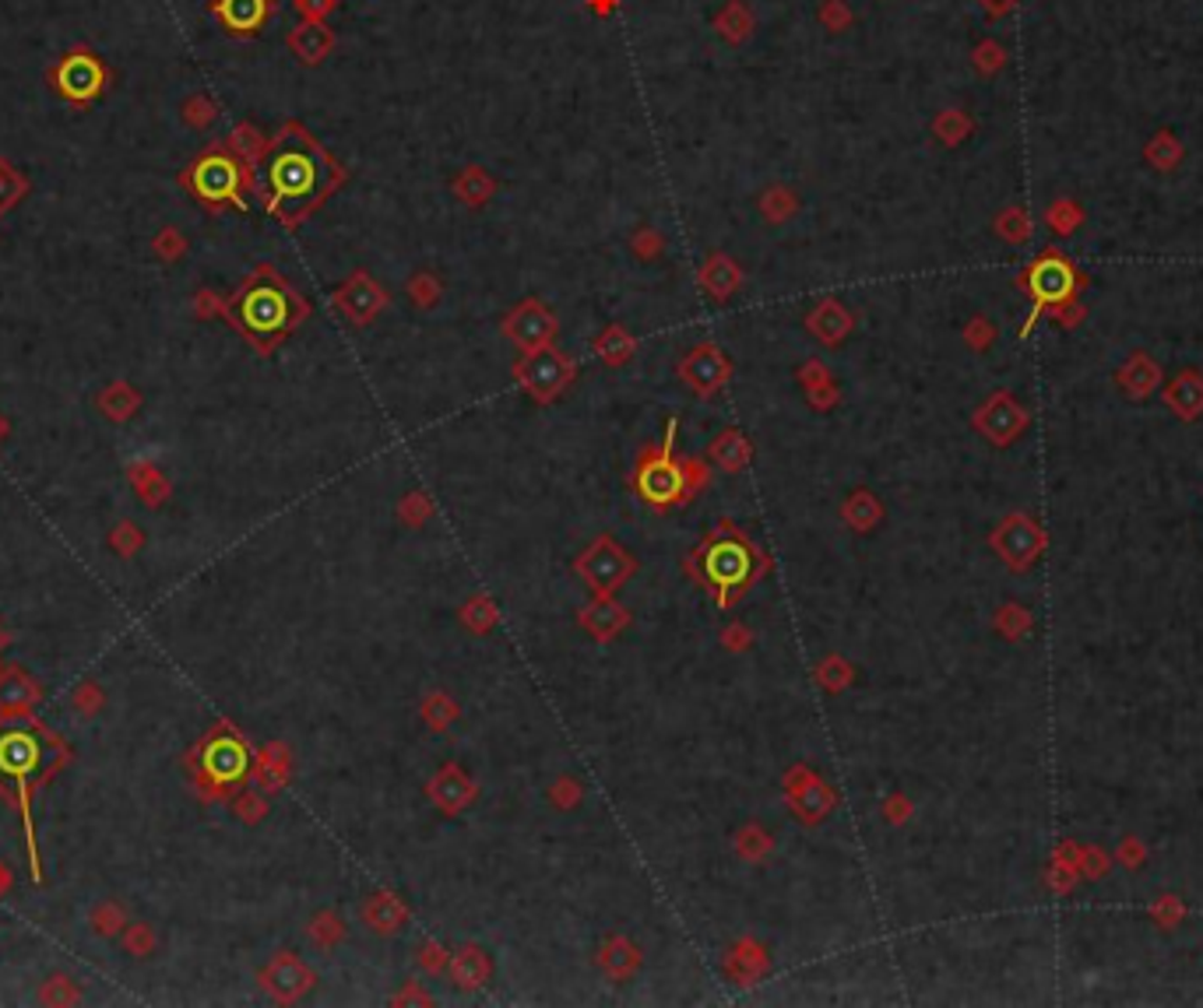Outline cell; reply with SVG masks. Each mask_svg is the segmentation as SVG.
<instances>
[{"label": "cell", "instance_id": "obj_1", "mask_svg": "<svg viewBox=\"0 0 1203 1008\" xmlns=\"http://www.w3.org/2000/svg\"><path fill=\"white\" fill-rule=\"evenodd\" d=\"M260 176H265L260 194H265L268 211L293 229L299 218L324 205L331 190L342 187L345 169L328 155V148L303 124L289 120L268 145Z\"/></svg>", "mask_w": 1203, "mask_h": 1008}, {"label": "cell", "instance_id": "obj_2", "mask_svg": "<svg viewBox=\"0 0 1203 1008\" xmlns=\"http://www.w3.org/2000/svg\"><path fill=\"white\" fill-rule=\"evenodd\" d=\"M229 314L247 330V338H254L260 348H268L272 341L282 338L289 327H296L299 320L307 317V306L275 271L265 267L236 292Z\"/></svg>", "mask_w": 1203, "mask_h": 1008}, {"label": "cell", "instance_id": "obj_3", "mask_svg": "<svg viewBox=\"0 0 1203 1008\" xmlns=\"http://www.w3.org/2000/svg\"><path fill=\"white\" fill-rule=\"evenodd\" d=\"M180 184L212 211H223L229 205L244 208V190L254 187V169H247L226 148V141H218V145L201 151L194 163L180 173Z\"/></svg>", "mask_w": 1203, "mask_h": 1008}, {"label": "cell", "instance_id": "obj_4", "mask_svg": "<svg viewBox=\"0 0 1203 1008\" xmlns=\"http://www.w3.org/2000/svg\"><path fill=\"white\" fill-rule=\"evenodd\" d=\"M49 92H57L71 106H92L109 85V70L88 46L67 49L54 67L46 70Z\"/></svg>", "mask_w": 1203, "mask_h": 1008}, {"label": "cell", "instance_id": "obj_5", "mask_svg": "<svg viewBox=\"0 0 1203 1008\" xmlns=\"http://www.w3.org/2000/svg\"><path fill=\"white\" fill-rule=\"evenodd\" d=\"M700 570L711 580V587L725 591V594H739L754 580L757 573V556L750 549L746 538H711L704 552H700Z\"/></svg>", "mask_w": 1203, "mask_h": 1008}, {"label": "cell", "instance_id": "obj_6", "mask_svg": "<svg viewBox=\"0 0 1203 1008\" xmlns=\"http://www.w3.org/2000/svg\"><path fill=\"white\" fill-rule=\"evenodd\" d=\"M49 763H54V749H49V742L39 731L15 728L0 734V773L12 777L22 791L43 777Z\"/></svg>", "mask_w": 1203, "mask_h": 1008}, {"label": "cell", "instance_id": "obj_7", "mask_svg": "<svg viewBox=\"0 0 1203 1008\" xmlns=\"http://www.w3.org/2000/svg\"><path fill=\"white\" fill-rule=\"evenodd\" d=\"M514 377L535 401H553L556 394H564V390L570 387V380L577 377V366L564 356V351L543 348V351H531V356L521 359L514 366Z\"/></svg>", "mask_w": 1203, "mask_h": 1008}, {"label": "cell", "instance_id": "obj_8", "mask_svg": "<svg viewBox=\"0 0 1203 1008\" xmlns=\"http://www.w3.org/2000/svg\"><path fill=\"white\" fill-rule=\"evenodd\" d=\"M556 330H560V324H556L553 309H549L543 299L518 302V306L510 309L507 320H504V335H507L510 345L521 351V356H531V351L549 348V345H553V338H556Z\"/></svg>", "mask_w": 1203, "mask_h": 1008}, {"label": "cell", "instance_id": "obj_9", "mask_svg": "<svg viewBox=\"0 0 1203 1008\" xmlns=\"http://www.w3.org/2000/svg\"><path fill=\"white\" fill-rule=\"evenodd\" d=\"M637 492L655 507H666V502H676L687 492V471L679 464L669 460V453H658V457H648L637 471Z\"/></svg>", "mask_w": 1203, "mask_h": 1008}, {"label": "cell", "instance_id": "obj_10", "mask_svg": "<svg viewBox=\"0 0 1203 1008\" xmlns=\"http://www.w3.org/2000/svg\"><path fill=\"white\" fill-rule=\"evenodd\" d=\"M577 570L585 573L595 591H613L630 577V573H634V559H630L627 552H619L613 541L602 538L585 552V556H581Z\"/></svg>", "mask_w": 1203, "mask_h": 1008}, {"label": "cell", "instance_id": "obj_11", "mask_svg": "<svg viewBox=\"0 0 1203 1008\" xmlns=\"http://www.w3.org/2000/svg\"><path fill=\"white\" fill-rule=\"evenodd\" d=\"M335 306L342 309V317L349 320V324L363 327L387 306V292L380 288L366 271H356V275L335 292Z\"/></svg>", "mask_w": 1203, "mask_h": 1008}, {"label": "cell", "instance_id": "obj_12", "mask_svg": "<svg viewBox=\"0 0 1203 1008\" xmlns=\"http://www.w3.org/2000/svg\"><path fill=\"white\" fill-rule=\"evenodd\" d=\"M729 372H732V362L721 356L718 345H697L679 362V377H683L687 387H694L700 398H711L715 390H721Z\"/></svg>", "mask_w": 1203, "mask_h": 1008}, {"label": "cell", "instance_id": "obj_13", "mask_svg": "<svg viewBox=\"0 0 1203 1008\" xmlns=\"http://www.w3.org/2000/svg\"><path fill=\"white\" fill-rule=\"evenodd\" d=\"M212 15L229 36L247 39L272 22L275 0H212Z\"/></svg>", "mask_w": 1203, "mask_h": 1008}, {"label": "cell", "instance_id": "obj_14", "mask_svg": "<svg viewBox=\"0 0 1203 1008\" xmlns=\"http://www.w3.org/2000/svg\"><path fill=\"white\" fill-rule=\"evenodd\" d=\"M286 43L299 64L317 67L324 64L331 49H335V28H328V22H299L293 33H289Z\"/></svg>", "mask_w": 1203, "mask_h": 1008}, {"label": "cell", "instance_id": "obj_15", "mask_svg": "<svg viewBox=\"0 0 1203 1008\" xmlns=\"http://www.w3.org/2000/svg\"><path fill=\"white\" fill-rule=\"evenodd\" d=\"M806 327H809V335L820 341V345H841V341L848 338V330H851V314H848L845 306H841L838 299H824L817 309H809Z\"/></svg>", "mask_w": 1203, "mask_h": 1008}, {"label": "cell", "instance_id": "obj_16", "mask_svg": "<svg viewBox=\"0 0 1203 1008\" xmlns=\"http://www.w3.org/2000/svg\"><path fill=\"white\" fill-rule=\"evenodd\" d=\"M715 33L725 39L729 46H743L754 39L757 33V15L746 0H729L725 7L715 15Z\"/></svg>", "mask_w": 1203, "mask_h": 1008}, {"label": "cell", "instance_id": "obj_17", "mask_svg": "<svg viewBox=\"0 0 1203 1008\" xmlns=\"http://www.w3.org/2000/svg\"><path fill=\"white\" fill-rule=\"evenodd\" d=\"M739 281H743V271L732 264L729 254H711L704 260V267H700V288L718 302L729 299L732 292L739 288Z\"/></svg>", "mask_w": 1203, "mask_h": 1008}, {"label": "cell", "instance_id": "obj_18", "mask_svg": "<svg viewBox=\"0 0 1203 1008\" xmlns=\"http://www.w3.org/2000/svg\"><path fill=\"white\" fill-rule=\"evenodd\" d=\"M1074 288V271H1070L1062 260H1041V264L1031 271V292L1041 302H1059L1070 296Z\"/></svg>", "mask_w": 1203, "mask_h": 1008}, {"label": "cell", "instance_id": "obj_19", "mask_svg": "<svg viewBox=\"0 0 1203 1008\" xmlns=\"http://www.w3.org/2000/svg\"><path fill=\"white\" fill-rule=\"evenodd\" d=\"M205 766L215 780H223V784L236 780V777H244V770H247V752H244V745L233 742V738H218V742H212V749H208Z\"/></svg>", "mask_w": 1203, "mask_h": 1008}, {"label": "cell", "instance_id": "obj_20", "mask_svg": "<svg viewBox=\"0 0 1203 1008\" xmlns=\"http://www.w3.org/2000/svg\"><path fill=\"white\" fill-rule=\"evenodd\" d=\"M268 145H272V141L260 134V130H257L254 124H247V120H244V124H236L233 130H229V137H226V148L233 151V155H236L247 169H254V173L260 169V163H265Z\"/></svg>", "mask_w": 1203, "mask_h": 1008}, {"label": "cell", "instance_id": "obj_21", "mask_svg": "<svg viewBox=\"0 0 1203 1008\" xmlns=\"http://www.w3.org/2000/svg\"><path fill=\"white\" fill-rule=\"evenodd\" d=\"M830 805H835V794L827 791L824 780L809 777V773H806V788H792V809H796L806 822L824 819Z\"/></svg>", "mask_w": 1203, "mask_h": 1008}, {"label": "cell", "instance_id": "obj_22", "mask_svg": "<svg viewBox=\"0 0 1203 1008\" xmlns=\"http://www.w3.org/2000/svg\"><path fill=\"white\" fill-rule=\"evenodd\" d=\"M497 190V179L483 166H468L455 176V197L468 208H483Z\"/></svg>", "mask_w": 1203, "mask_h": 1008}, {"label": "cell", "instance_id": "obj_23", "mask_svg": "<svg viewBox=\"0 0 1203 1008\" xmlns=\"http://www.w3.org/2000/svg\"><path fill=\"white\" fill-rule=\"evenodd\" d=\"M472 794H476L472 784H468V777L458 770V766H447V770L434 780V798L444 805L447 812H458L461 805L472 798Z\"/></svg>", "mask_w": 1203, "mask_h": 1008}, {"label": "cell", "instance_id": "obj_24", "mask_svg": "<svg viewBox=\"0 0 1203 1008\" xmlns=\"http://www.w3.org/2000/svg\"><path fill=\"white\" fill-rule=\"evenodd\" d=\"M595 351H598V359H602V362H609V366H624V362L637 351V341H634V335H630V330H624L619 324H613V327H606V330H602V335L595 338Z\"/></svg>", "mask_w": 1203, "mask_h": 1008}, {"label": "cell", "instance_id": "obj_25", "mask_svg": "<svg viewBox=\"0 0 1203 1008\" xmlns=\"http://www.w3.org/2000/svg\"><path fill=\"white\" fill-rule=\"evenodd\" d=\"M450 970H455V981L461 987H479L489 977V956L483 949H465L455 956V963H450Z\"/></svg>", "mask_w": 1203, "mask_h": 1008}, {"label": "cell", "instance_id": "obj_26", "mask_svg": "<svg viewBox=\"0 0 1203 1008\" xmlns=\"http://www.w3.org/2000/svg\"><path fill=\"white\" fill-rule=\"evenodd\" d=\"M711 457H715L721 468L736 471V468H743L746 457H750V443H746L743 432L729 429V432H721L715 443H711Z\"/></svg>", "mask_w": 1203, "mask_h": 1008}, {"label": "cell", "instance_id": "obj_27", "mask_svg": "<svg viewBox=\"0 0 1203 1008\" xmlns=\"http://www.w3.org/2000/svg\"><path fill=\"white\" fill-rule=\"evenodd\" d=\"M796 211H799V197L792 187H771L760 194V215H764L767 221H775V226L778 221H788Z\"/></svg>", "mask_w": 1203, "mask_h": 1008}, {"label": "cell", "instance_id": "obj_28", "mask_svg": "<svg viewBox=\"0 0 1203 1008\" xmlns=\"http://www.w3.org/2000/svg\"><path fill=\"white\" fill-rule=\"evenodd\" d=\"M627 622V612L616 608L613 601H595L591 608L585 612V626L591 632H598V637H613V632Z\"/></svg>", "mask_w": 1203, "mask_h": 1008}, {"label": "cell", "instance_id": "obj_29", "mask_svg": "<svg viewBox=\"0 0 1203 1008\" xmlns=\"http://www.w3.org/2000/svg\"><path fill=\"white\" fill-rule=\"evenodd\" d=\"M180 116H184V124L190 130H208L218 120V103H215L212 95L197 92V95L184 99V106H180Z\"/></svg>", "mask_w": 1203, "mask_h": 1008}, {"label": "cell", "instance_id": "obj_30", "mask_svg": "<svg viewBox=\"0 0 1203 1008\" xmlns=\"http://www.w3.org/2000/svg\"><path fill=\"white\" fill-rule=\"evenodd\" d=\"M405 917V906H401L395 896H374L366 906V921L374 924V931H395Z\"/></svg>", "mask_w": 1203, "mask_h": 1008}, {"label": "cell", "instance_id": "obj_31", "mask_svg": "<svg viewBox=\"0 0 1203 1008\" xmlns=\"http://www.w3.org/2000/svg\"><path fill=\"white\" fill-rule=\"evenodd\" d=\"M25 190H28V179L18 173L7 158H0V215L12 205H18V200L25 197Z\"/></svg>", "mask_w": 1203, "mask_h": 1008}, {"label": "cell", "instance_id": "obj_32", "mask_svg": "<svg viewBox=\"0 0 1203 1008\" xmlns=\"http://www.w3.org/2000/svg\"><path fill=\"white\" fill-rule=\"evenodd\" d=\"M602 966H606V970L613 973V977H627L637 966V949L630 942L616 939L606 952H602Z\"/></svg>", "mask_w": 1203, "mask_h": 1008}, {"label": "cell", "instance_id": "obj_33", "mask_svg": "<svg viewBox=\"0 0 1203 1008\" xmlns=\"http://www.w3.org/2000/svg\"><path fill=\"white\" fill-rule=\"evenodd\" d=\"M408 299H413L419 309H434V302L440 299V278L429 275V271H419V275L408 281Z\"/></svg>", "mask_w": 1203, "mask_h": 1008}, {"label": "cell", "instance_id": "obj_34", "mask_svg": "<svg viewBox=\"0 0 1203 1008\" xmlns=\"http://www.w3.org/2000/svg\"><path fill=\"white\" fill-rule=\"evenodd\" d=\"M817 18H820V25H824L827 33H845V28L851 25V12H848L845 0H824V4H820V12H817Z\"/></svg>", "mask_w": 1203, "mask_h": 1008}, {"label": "cell", "instance_id": "obj_35", "mask_svg": "<svg viewBox=\"0 0 1203 1008\" xmlns=\"http://www.w3.org/2000/svg\"><path fill=\"white\" fill-rule=\"evenodd\" d=\"M661 246H666V239L658 236L655 229H637L634 236H630V250H634V254L640 257V260H655L658 254H661Z\"/></svg>", "mask_w": 1203, "mask_h": 1008}, {"label": "cell", "instance_id": "obj_36", "mask_svg": "<svg viewBox=\"0 0 1203 1008\" xmlns=\"http://www.w3.org/2000/svg\"><path fill=\"white\" fill-rule=\"evenodd\" d=\"M845 517H848V523H856V528H869V523L880 517V510L869 496H856V499H848Z\"/></svg>", "mask_w": 1203, "mask_h": 1008}, {"label": "cell", "instance_id": "obj_37", "mask_svg": "<svg viewBox=\"0 0 1203 1008\" xmlns=\"http://www.w3.org/2000/svg\"><path fill=\"white\" fill-rule=\"evenodd\" d=\"M293 7L299 12L303 22H324V18L338 7V0H293Z\"/></svg>", "mask_w": 1203, "mask_h": 1008}, {"label": "cell", "instance_id": "obj_38", "mask_svg": "<svg viewBox=\"0 0 1203 1008\" xmlns=\"http://www.w3.org/2000/svg\"><path fill=\"white\" fill-rule=\"evenodd\" d=\"M468 622H472L476 629H489L493 626V604H489L486 598H476L472 604H468Z\"/></svg>", "mask_w": 1203, "mask_h": 1008}, {"label": "cell", "instance_id": "obj_39", "mask_svg": "<svg viewBox=\"0 0 1203 1008\" xmlns=\"http://www.w3.org/2000/svg\"><path fill=\"white\" fill-rule=\"evenodd\" d=\"M155 250H159V257L173 260V257H180V254H184V239H180L173 229H166L163 236L155 239Z\"/></svg>", "mask_w": 1203, "mask_h": 1008}, {"label": "cell", "instance_id": "obj_40", "mask_svg": "<svg viewBox=\"0 0 1203 1008\" xmlns=\"http://www.w3.org/2000/svg\"><path fill=\"white\" fill-rule=\"evenodd\" d=\"M799 380L806 383V390H814V387H824V383H830V372L820 366V362H806V366L799 369Z\"/></svg>", "mask_w": 1203, "mask_h": 1008}, {"label": "cell", "instance_id": "obj_41", "mask_svg": "<svg viewBox=\"0 0 1203 1008\" xmlns=\"http://www.w3.org/2000/svg\"><path fill=\"white\" fill-rule=\"evenodd\" d=\"M739 851L750 854V858H760V854L767 851V840H764V836H760L757 830H750V833L739 836Z\"/></svg>", "mask_w": 1203, "mask_h": 1008}, {"label": "cell", "instance_id": "obj_42", "mask_svg": "<svg viewBox=\"0 0 1203 1008\" xmlns=\"http://www.w3.org/2000/svg\"><path fill=\"white\" fill-rule=\"evenodd\" d=\"M450 713H455V707H450L444 695H434V700H426V721L440 724V721H447Z\"/></svg>", "mask_w": 1203, "mask_h": 1008}, {"label": "cell", "instance_id": "obj_43", "mask_svg": "<svg viewBox=\"0 0 1203 1008\" xmlns=\"http://www.w3.org/2000/svg\"><path fill=\"white\" fill-rule=\"evenodd\" d=\"M619 7V0H588V12L598 18H609Z\"/></svg>", "mask_w": 1203, "mask_h": 1008}, {"label": "cell", "instance_id": "obj_44", "mask_svg": "<svg viewBox=\"0 0 1203 1008\" xmlns=\"http://www.w3.org/2000/svg\"><path fill=\"white\" fill-rule=\"evenodd\" d=\"M401 517H413V520H423L426 517V507H423V499H408V502H401Z\"/></svg>", "mask_w": 1203, "mask_h": 1008}, {"label": "cell", "instance_id": "obj_45", "mask_svg": "<svg viewBox=\"0 0 1203 1008\" xmlns=\"http://www.w3.org/2000/svg\"><path fill=\"white\" fill-rule=\"evenodd\" d=\"M440 956H444L440 945H426V949H423V966H426V970H440V963H444Z\"/></svg>", "mask_w": 1203, "mask_h": 1008}, {"label": "cell", "instance_id": "obj_46", "mask_svg": "<svg viewBox=\"0 0 1203 1008\" xmlns=\"http://www.w3.org/2000/svg\"><path fill=\"white\" fill-rule=\"evenodd\" d=\"M556 798H560V805H570V801H577V784H570V780H560V784H556Z\"/></svg>", "mask_w": 1203, "mask_h": 1008}, {"label": "cell", "instance_id": "obj_47", "mask_svg": "<svg viewBox=\"0 0 1203 1008\" xmlns=\"http://www.w3.org/2000/svg\"><path fill=\"white\" fill-rule=\"evenodd\" d=\"M746 640H750V632H746V629H739V626L725 632V643H729V647H732V643H746Z\"/></svg>", "mask_w": 1203, "mask_h": 1008}]
</instances>
